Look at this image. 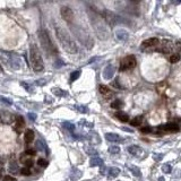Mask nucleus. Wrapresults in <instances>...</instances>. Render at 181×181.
<instances>
[{"label": "nucleus", "mask_w": 181, "mask_h": 181, "mask_svg": "<svg viewBox=\"0 0 181 181\" xmlns=\"http://www.w3.org/2000/svg\"><path fill=\"white\" fill-rule=\"evenodd\" d=\"M56 35L57 37H58L59 42L61 43L62 48L65 49L66 51L69 52V53H76V52H77V45H76V43H75V41L69 35V33L67 32L65 28H62L61 26H57Z\"/></svg>", "instance_id": "obj_1"}, {"label": "nucleus", "mask_w": 181, "mask_h": 181, "mask_svg": "<svg viewBox=\"0 0 181 181\" xmlns=\"http://www.w3.org/2000/svg\"><path fill=\"white\" fill-rule=\"evenodd\" d=\"M28 57H30L31 66L35 73H40L44 69V62H43L41 52H40L36 44H31L30 51H28Z\"/></svg>", "instance_id": "obj_2"}, {"label": "nucleus", "mask_w": 181, "mask_h": 181, "mask_svg": "<svg viewBox=\"0 0 181 181\" xmlns=\"http://www.w3.org/2000/svg\"><path fill=\"white\" fill-rule=\"evenodd\" d=\"M39 39H40V42H41L44 51L47 52L49 56H56L57 53H58V49L56 48L55 43L52 42L51 37L49 35L48 31H45V30H40V31H39Z\"/></svg>", "instance_id": "obj_3"}, {"label": "nucleus", "mask_w": 181, "mask_h": 181, "mask_svg": "<svg viewBox=\"0 0 181 181\" xmlns=\"http://www.w3.org/2000/svg\"><path fill=\"white\" fill-rule=\"evenodd\" d=\"M136 58L135 56L133 55H130V56H127L125 57L122 60L120 61V67H119V69L121 71H126V70H129V69H133L136 67Z\"/></svg>", "instance_id": "obj_4"}, {"label": "nucleus", "mask_w": 181, "mask_h": 181, "mask_svg": "<svg viewBox=\"0 0 181 181\" xmlns=\"http://www.w3.org/2000/svg\"><path fill=\"white\" fill-rule=\"evenodd\" d=\"M60 14L61 17L65 19L67 23H71L74 20V11H73V9H70L69 7H67V6L61 7Z\"/></svg>", "instance_id": "obj_5"}, {"label": "nucleus", "mask_w": 181, "mask_h": 181, "mask_svg": "<svg viewBox=\"0 0 181 181\" xmlns=\"http://www.w3.org/2000/svg\"><path fill=\"white\" fill-rule=\"evenodd\" d=\"M158 44V39H156V37H151V39L145 40V41L142 43V48H143V49H149V48L156 47Z\"/></svg>", "instance_id": "obj_6"}, {"label": "nucleus", "mask_w": 181, "mask_h": 181, "mask_svg": "<svg viewBox=\"0 0 181 181\" xmlns=\"http://www.w3.org/2000/svg\"><path fill=\"white\" fill-rule=\"evenodd\" d=\"M104 137L107 138V140L113 142V143H123V142H125V140L122 139L121 136L114 134V133H107V134L104 135Z\"/></svg>", "instance_id": "obj_7"}, {"label": "nucleus", "mask_w": 181, "mask_h": 181, "mask_svg": "<svg viewBox=\"0 0 181 181\" xmlns=\"http://www.w3.org/2000/svg\"><path fill=\"white\" fill-rule=\"evenodd\" d=\"M158 129L162 130V131H167V133H174L179 130V127L176 123H167V125L160 126Z\"/></svg>", "instance_id": "obj_8"}, {"label": "nucleus", "mask_w": 181, "mask_h": 181, "mask_svg": "<svg viewBox=\"0 0 181 181\" xmlns=\"http://www.w3.org/2000/svg\"><path fill=\"white\" fill-rule=\"evenodd\" d=\"M13 119H14V116L11 113H8V112H2L0 114V122H4V123H11L13 122Z\"/></svg>", "instance_id": "obj_9"}, {"label": "nucleus", "mask_w": 181, "mask_h": 181, "mask_svg": "<svg viewBox=\"0 0 181 181\" xmlns=\"http://www.w3.org/2000/svg\"><path fill=\"white\" fill-rule=\"evenodd\" d=\"M34 137H35L34 131L32 129H27L25 131V135H24V140H25L26 144H31L33 140H34Z\"/></svg>", "instance_id": "obj_10"}, {"label": "nucleus", "mask_w": 181, "mask_h": 181, "mask_svg": "<svg viewBox=\"0 0 181 181\" xmlns=\"http://www.w3.org/2000/svg\"><path fill=\"white\" fill-rule=\"evenodd\" d=\"M113 75H114V68L112 66H108L103 71V77L105 79H111Z\"/></svg>", "instance_id": "obj_11"}, {"label": "nucleus", "mask_w": 181, "mask_h": 181, "mask_svg": "<svg viewBox=\"0 0 181 181\" xmlns=\"http://www.w3.org/2000/svg\"><path fill=\"white\" fill-rule=\"evenodd\" d=\"M128 152L136 156V155H138V154L142 153V148H140L139 146H137V145H131V146L128 147Z\"/></svg>", "instance_id": "obj_12"}, {"label": "nucleus", "mask_w": 181, "mask_h": 181, "mask_svg": "<svg viewBox=\"0 0 181 181\" xmlns=\"http://www.w3.org/2000/svg\"><path fill=\"white\" fill-rule=\"evenodd\" d=\"M27 156H26V154H23V155L20 156V162L23 163L24 165H26V167H32L33 160L31 158H27Z\"/></svg>", "instance_id": "obj_13"}, {"label": "nucleus", "mask_w": 181, "mask_h": 181, "mask_svg": "<svg viewBox=\"0 0 181 181\" xmlns=\"http://www.w3.org/2000/svg\"><path fill=\"white\" fill-rule=\"evenodd\" d=\"M89 165L91 167H102L103 165V160L100 158H93L89 160Z\"/></svg>", "instance_id": "obj_14"}, {"label": "nucleus", "mask_w": 181, "mask_h": 181, "mask_svg": "<svg viewBox=\"0 0 181 181\" xmlns=\"http://www.w3.org/2000/svg\"><path fill=\"white\" fill-rule=\"evenodd\" d=\"M98 91H100V93L104 95L105 98H108L109 95H111V91H110V88L105 86V85H101L100 87H98Z\"/></svg>", "instance_id": "obj_15"}, {"label": "nucleus", "mask_w": 181, "mask_h": 181, "mask_svg": "<svg viewBox=\"0 0 181 181\" xmlns=\"http://www.w3.org/2000/svg\"><path fill=\"white\" fill-rule=\"evenodd\" d=\"M36 147L39 151H42V152H48V146L47 144L43 142L42 139H39L36 142Z\"/></svg>", "instance_id": "obj_16"}, {"label": "nucleus", "mask_w": 181, "mask_h": 181, "mask_svg": "<svg viewBox=\"0 0 181 181\" xmlns=\"http://www.w3.org/2000/svg\"><path fill=\"white\" fill-rule=\"evenodd\" d=\"M116 118L119 119L120 121H122V122H128V121H129L128 114H126L123 112H118V113H116Z\"/></svg>", "instance_id": "obj_17"}, {"label": "nucleus", "mask_w": 181, "mask_h": 181, "mask_svg": "<svg viewBox=\"0 0 181 181\" xmlns=\"http://www.w3.org/2000/svg\"><path fill=\"white\" fill-rule=\"evenodd\" d=\"M120 174V170L118 167H111L109 170V178H117Z\"/></svg>", "instance_id": "obj_18"}, {"label": "nucleus", "mask_w": 181, "mask_h": 181, "mask_svg": "<svg viewBox=\"0 0 181 181\" xmlns=\"http://www.w3.org/2000/svg\"><path fill=\"white\" fill-rule=\"evenodd\" d=\"M142 121H143V117H135L133 120H130V125L134 126V127H137V126H139L142 123Z\"/></svg>", "instance_id": "obj_19"}, {"label": "nucleus", "mask_w": 181, "mask_h": 181, "mask_svg": "<svg viewBox=\"0 0 181 181\" xmlns=\"http://www.w3.org/2000/svg\"><path fill=\"white\" fill-rule=\"evenodd\" d=\"M129 170L131 172H133V174L136 176H142V172H140V170L138 169L137 167H135V165H129Z\"/></svg>", "instance_id": "obj_20"}, {"label": "nucleus", "mask_w": 181, "mask_h": 181, "mask_svg": "<svg viewBox=\"0 0 181 181\" xmlns=\"http://www.w3.org/2000/svg\"><path fill=\"white\" fill-rule=\"evenodd\" d=\"M16 125H17V128H23L24 126H25V120H24V118L22 116H18L16 117Z\"/></svg>", "instance_id": "obj_21"}, {"label": "nucleus", "mask_w": 181, "mask_h": 181, "mask_svg": "<svg viewBox=\"0 0 181 181\" xmlns=\"http://www.w3.org/2000/svg\"><path fill=\"white\" fill-rule=\"evenodd\" d=\"M62 127H64L65 129L68 130V131H70V133H73V131L75 130V126L73 125V123L68 122V121H65V122H62Z\"/></svg>", "instance_id": "obj_22"}, {"label": "nucleus", "mask_w": 181, "mask_h": 181, "mask_svg": "<svg viewBox=\"0 0 181 181\" xmlns=\"http://www.w3.org/2000/svg\"><path fill=\"white\" fill-rule=\"evenodd\" d=\"M122 107H123V103H122V101H120V100H116V101L111 102L112 109H120V108Z\"/></svg>", "instance_id": "obj_23"}, {"label": "nucleus", "mask_w": 181, "mask_h": 181, "mask_svg": "<svg viewBox=\"0 0 181 181\" xmlns=\"http://www.w3.org/2000/svg\"><path fill=\"white\" fill-rule=\"evenodd\" d=\"M109 153L111 154H118L120 153V147L119 146H111V147H109Z\"/></svg>", "instance_id": "obj_24"}, {"label": "nucleus", "mask_w": 181, "mask_h": 181, "mask_svg": "<svg viewBox=\"0 0 181 181\" xmlns=\"http://www.w3.org/2000/svg\"><path fill=\"white\" fill-rule=\"evenodd\" d=\"M170 61H171V64H176V62H179L180 61V56L179 55H172L170 57Z\"/></svg>", "instance_id": "obj_25"}, {"label": "nucleus", "mask_w": 181, "mask_h": 181, "mask_svg": "<svg viewBox=\"0 0 181 181\" xmlns=\"http://www.w3.org/2000/svg\"><path fill=\"white\" fill-rule=\"evenodd\" d=\"M20 174L24 176H31V170L27 169V167H23V169H20Z\"/></svg>", "instance_id": "obj_26"}, {"label": "nucleus", "mask_w": 181, "mask_h": 181, "mask_svg": "<svg viewBox=\"0 0 181 181\" xmlns=\"http://www.w3.org/2000/svg\"><path fill=\"white\" fill-rule=\"evenodd\" d=\"M37 164H39L41 167H47L49 163H48V161H45L44 158H40V160L37 161Z\"/></svg>", "instance_id": "obj_27"}, {"label": "nucleus", "mask_w": 181, "mask_h": 181, "mask_svg": "<svg viewBox=\"0 0 181 181\" xmlns=\"http://www.w3.org/2000/svg\"><path fill=\"white\" fill-rule=\"evenodd\" d=\"M79 75H80V71H74V73L71 74V76H70V82L76 80V79L79 77Z\"/></svg>", "instance_id": "obj_28"}, {"label": "nucleus", "mask_w": 181, "mask_h": 181, "mask_svg": "<svg viewBox=\"0 0 181 181\" xmlns=\"http://www.w3.org/2000/svg\"><path fill=\"white\" fill-rule=\"evenodd\" d=\"M25 154L26 155H28V156H33V155H35L36 154V149L34 148H28L25 151Z\"/></svg>", "instance_id": "obj_29"}, {"label": "nucleus", "mask_w": 181, "mask_h": 181, "mask_svg": "<svg viewBox=\"0 0 181 181\" xmlns=\"http://www.w3.org/2000/svg\"><path fill=\"white\" fill-rule=\"evenodd\" d=\"M162 170H163V172H165V173H170L171 170H172V167H171L170 164H164L163 167H162Z\"/></svg>", "instance_id": "obj_30"}, {"label": "nucleus", "mask_w": 181, "mask_h": 181, "mask_svg": "<svg viewBox=\"0 0 181 181\" xmlns=\"http://www.w3.org/2000/svg\"><path fill=\"white\" fill-rule=\"evenodd\" d=\"M0 101H2V102L6 104V105H11V104H13V101H11V100H9V98H2V96L0 98Z\"/></svg>", "instance_id": "obj_31"}, {"label": "nucleus", "mask_w": 181, "mask_h": 181, "mask_svg": "<svg viewBox=\"0 0 181 181\" xmlns=\"http://www.w3.org/2000/svg\"><path fill=\"white\" fill-rule=\"evenodd\" d=\"M140 130H142L143 134H149V133H152V128H151V127H143Z\"/></svg>", "instance_id": "obj_32"}, {"label": "nucleus", "mask_w": 181, "mask_h": 181, "mask_svg": "<svg viewBox=\"0 0 181 181\" xmlns=\"http://www.w3.org/2000/svg\"><path fill=\"white\" fill-rule=\"evenodd\" d=\"M2 181H16V179L11 176H5L4 179H2Z\"/></svg>", "instance_id": "obj_33"}, {"label": "nucleus", "mask_w": 181, "mask_h": 181, "mask_svg": "<svg viewBox=\"0 0 181 181\" xmlns=\"http://www.w3.org/2000/svg\"><path fill=\"white\" fill-rule=\"evenodd\" d=\"M76 109L79 110V112H82V113H86V112H87V108L86 107H78V105H77Z\"/></svg>", "instance_id": "obj_34"}, {"label": "nucleus", "mask_w": 181, "mask_h": 181, "mask_svg": "<svg viewBox=\"0 0 181 181\" xmlns=\"http://www.w3.org/2000/svg\"><path fill=\"white\" fill-rule=\"evenodd\" d=\"M153 158H154L155 161H161V160L163 158V154H154Z\"/></svg>", "instance_id": "obj_35"}, {"label": "nucleus", "mask_w": 181, "mask_h": 181, "mask_svg": "<svg viewBox=\"0 0 181 181\" xmlns=\"http://www.w3.org/2000/svg\"><path fill=\"white\" fill-rule=\"evenodd\" d=\"M28 118L31 119V121H35L36 120L37 116L35 114V113H28Z\"/></svg>", "instance_id": "obj_36"}, {"label": "nucleus", "mask_w": 181, "mask_h": 181, "mask_svg": "<svg viewBox=\"0 0 181 181\" xmlns=\"http://www.w3.org/2000/svg\"><path fill=\"white\" fill-rule=\"evenodd\" d=\"M9 170H10V172H13L16 170V163H13V164H11V167H10Z\"/></svg>", "instance_id": "obj_37"}, {"label": "nucleus", "mask_w": 181, "mask_h": 181, "mask_svg": "<svg viewBox=\"0 0 181 181\" xmlns=\"http://www.w3.org/2000/svg\"><path fill=\"white\" fill-rule=\"evenodd\" d=\"M5 163V160H4V158L2 156H0V165H2Z\"/></svg>", "instance_id": "obj_38"}, {"label": "nucleus", "mask_w": 181, "mask_h": 181, "mask_svg": "<svg viewBox=\"0 0 181 181\" xmlns=\"http://www.w3.org/2000/svg\"><path fill=\"white\" fill-rule=\"evenodd\" d=\"M122 129L125 130V131H130V133H133V130H131V129H128V128H126V127H123Z\"/></svg>", "instance_id": "obj_39"}, {"label": "nucleus", "mask_w": 181, "mask_h": 181, "mask_svg": "<svg viewBox=\"0 0 181 181\" xmlns=\"http://www.w3.org/2000/svg\"><path fill=\"white\" fill-rule=\"evenodd\" d=\"M131 1H133V2H135V4H139L142 0H131Z\"/></svg>", "instance_id": "obj_40"}, {"label": "nucleus", "mask_w": 181, "mask_h": 181, "mask_svg": "<svg viewBox=\"0 0 181 181\" xmlns=\"http://www.w3.org/2000/svg\"><path fill=\"white\" fill-rule=\"evenodd\" d=\"M0 178H1V171H0Z\"/></svg>", "instance_id": "obj_41"}]
</instances>
